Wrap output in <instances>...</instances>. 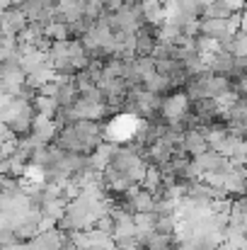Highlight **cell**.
Returning a JSON list of instances; mask_svg holds the SVG:
<instances>
[{"label":"cell","mask_w":247,"mask_h":250,"mask_svg":"<svg viewBox=\"0 0 247 250\" xmlns=\"http://www.w3.org/2000/svg\"><path fill=\"white\" fill-rule=\"evenodd\" d=\"M141 122H143V119H138L136 114H129V112H116V114H112V119L102 124V129H104V144H112V146H124V144H129V141L138 134Z\"/></svg>","instance_id":"1"}]
</instances>
